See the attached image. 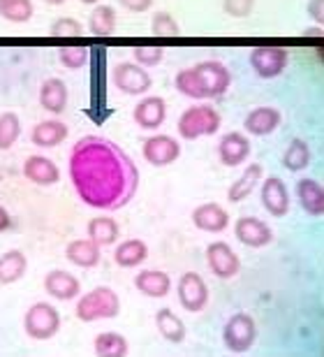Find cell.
<instances>
[{"mask_svg": "<svg viewBox=\"0 0 324 357\" xmlns=\"http://www.w3.org/2000/svg\"><path fill=\"white\" fill-rule=\"evenodd\" d=\"M40 105L49 114H63L68 107V86L63 79H47L40 89Z\"/></svg>", "mask_w": 324, "mask_h": 357, "instance_id": "obj_25", "label": "cell"}, {"mask_svg": "<svg viewBox=\"0 0 324 357\" xmlns=\"http://www.w3.org/2000/svg\"><path fill=\"white\" fill-rule=\"evenodd\" d=\"M21 135V121L14 112L0 114V151L12 149Z\"/></svg>", "mask_w": 324, "mask_h": 357, "instance_id": "obj_34", "label": "cell"}, {"mask_svg": "<svg viewBox=\"0 0 324 357\" xmlns=\"http://www.w3.org/2000/svg\"><path fill=\"white\" fill-rule=\"evenodd\" d=\"M234 234H236V239L248 248H262L266 244H271V239H273L271 227L255 216H243L236 220Z\"/></svg>", "mask_w": 324, "mask_h": 357, "instance_id": "obj_12", "label": "cell"}, {"mask_svg": "<svg viewBox=\"0 0 324 357\" xmlns=\"http://www.w3.org/2000/svg\"><path fill=\"white\" fill-rule=\"evenodd\" d=\"M297 197L306 213L320 218L324 216V185L315 181V178H301V181H297Z\"/></svg>", "mask_w": 324, "mask_h": 357, "instance_id": "obj_22", "label": "cell"}, {"mask_svg": "<svg viewBox=\"0 0 324 357\" xmlns=\"http://www.w3.org/2000/svg\"><path fill=\"white\" fill-rule=\"evenodd\" d=\"M222 126V119L215 107L211 105H192L188 107L181 119H178V135L183 139H199V137H206V135H215L220 130Z\"/></svg>", "mask_w": 324, "mask_h": 357, "instance_id": "obj_4", "label": "cell"}, {"mask_svg": "<svg viewBox=\"0 0 324 357\" xmlns=\"http://www.w3.org/2000/svg\"><path fill=\"white\" fill-rule=\"evenodd\" d=\"M12 227V216L5 206H0V232H7Z\"/></svg>", "mask_w": 324, "mask_h": 357, "instance_id": "obj_42", "label": "cell"}, {"mask_svg": "<svg viewBox=\"0 0 324 357\" xmlns=\"http://www.w3.org/2000/svg\"><path fill=\"white\" fill-rule=\"evenodd\" d=\"M192 225L201 232H213V234L225 232L229 225V213L218 202L199 204L192 211Z\"/></svg>", "mask_w": 324, "mask_h": 357, "instance_id": "obj_14", "label": "cell"}, {"mask_svg": "<svg viewBox=\"0 0 324 357\" xmlns=\"http://www.w3.org/2000/svg\"><path fill=\"white\" fill-rule=\"evenodd\" d=\"M218 155L222 165L227 167L241 165L250 155V139L243 132H227L218 144Z\"/></svg>", "mask_w": 324, "mask_h": 357, "instance_id": "obj_18", "label": "cell"}, {"mask_svg": "<svg viewBox=\"0 0 324 357\" xmlns=\"http://www.w3.org/2000/svg\"><path fill=\"white\" fill-rule=\"evenodd\" d=\"M70 178L77 195L93 209L118 211L139 188V169L116 142L88 135L72 146Z\"/></svg>", "mask_w": 324, "mask_h": 357, "instance_id": "obj_1", "label": "cell"}, {"mask_svg": "<svg viewBox=\"0 0 324 357\" xmlns=\"http://www.w3.org/2000/svg\"><path fill=\"white\" fill-rule=\"evenodd\" d=\"M26 269H28V258L24 255V251H7L0 255V283L3 285H10V283H17L19 278L26 276Z\"/></svg>", "mask_w": 324, "mask_h": 357, "instance_id": "obj_28", "label": "cell"}, {"mask_svg": "<svg viewBox=\"0 0 324 357\" xmlns=\"http://www.w3.org/2000/svg\"><path fill=\"white\" fill-rule=\"evenodd\" d=\"M206 262L218 278H234L241 271L239 255L232 251V246L225 241H213L206 248Z\"/></svg>", "mask_w": 324, "mask_h": 357, "instance_id": "obj_11", "label": "cell"}, {"mask_svg": "<svg viewBox=\"0 0 324 357\" xmlns=\"http://www.w3.org/2000/svg\"><path fill=\"white\" fill-rule=\"evenodd\" d=\"M68 126L63 121H42L33 128L31 132V142L35 146H42V149H52V146H59L63 139H68Z\"/></svg>", "mask_w": 324, "mask_h": 357, "instance_id": "obj_23", "label": "cell"}, {"mask_svg": "<svg viewBox=\"0 0 324 357\" xmlns=\"http://www.w3.org/2000/svg\"><path fill=\"white\" fill-rule=\"evenodd\" d=\"M45 3H49V5H63L65 0H45Z\"/></svg>", "mask_w": 324, "mask_h": 357, "instance_id": "obj_43", "label": "cell"}, {"mask_svg": "<svg viewBox=\"0 0 324 357\" xmlns=\"http://www.w3.org/2000/svg\"><path fill=\"white\" fill-rule=\"evenodd\" d=\"M250 66L262 79H273V77L283 75L287 68V52L283 47L262 45L250 52Z\"/></svg>", "mask_w": 324, "mask_h": 357, "instance_id": "obj_7", "label": "cell"}, {"mask_svg": "<svg viewBox=\"0 0 324 357\" xmlns=\"http://www.w3.org/2000/svg\"><path fill=\"white\" fill-rule=\"evenodd\" d=\"M125 10L134 12V14H141V12H148L153 7V0H118Z\"/></svg>", "mask_w": 324, "mask_h": 357, "instance_id": "obj_41", "label": "cell"}, {"mask_svg": "<svg viewBox=\"0 0 324 357\" xmlns=\"http://www.w3.org/2000/svg\"><path fill=\"white\" fill-rule=\"evenodd\" d=\"M262 204L264 209L276 218H283L290 211V192L283 178L278 176H266L262 183Z\"/></svg>", "mask_w": 324, "mask_h": 357, "instance_id": "obj_13", "label": "cell"}, {"mask_svg": "<svg viewBox=\"0 0 324 357\" xmlns=\"http://www.w3.org/2000/svg\"><path fill=\"white\" fill-rule=\"evenodd\" d=\"M82 3H84V5H98L100 0H82Z\"/></svg>", "mask_w": 324, "mask_h": 357, "instance_id": "obj_44", "label": "cell"}, {"mask_svg": "<svg viewBox=\"0 0 324 357\" xmlns=\"http://www.w3.org/2000/svg\"><path fill=\"white\" fill-rule=\"evenodd\" d=\"M155 325H157V332L162 334L164 341H169V344H183L185 337H188V330H185L183 320L176 316L171 309H160L155 313Z\"/></svg>", "mask_w": 324, "mask_h": 357, "instance_id": "obj_24", "label": "cell"}, {"mask_svg": "<svg viewBox=\"0 0 324 357\" xmlns=\"http://www.w3.org/2000/svg\"><path fill=\"white\" fill-rule=\"evenodd\" d=\"M111 82L118 91L128 93V96H141L151 89V75L144 70L139 63H118L111 73Z\"/></svg>", "mask_w": 324, "mask_h": 357, "instance_id": "obj_9", "label": "cell"}, {"mask_svg": "<svg viewBox=\"0 0 324 357\" xmlns=\"http://www.w3.org/2000/svg\"><path fill=\"white\" fill-rule=\"evenodd\" d=\"M116 28V10L111 5H95L88 17V31L95 38H107Z\"/></svg>", "mask_w": 324, "mask_h": 357, "instance_id": "obj_31", "label": "cell"}, {"mask_svg": "<svg viewBox=\"0 0 324 357\" xmlns=\"http://www.w3.org/2000/svg\"><path fill=\"white\" fill-rule=\"evenodd\" d=\"M262 176H264V167L259 165V162L248 165L246 172H243L232 185H229V192H227L229 202H243V199H246L250 192L255 190V185L262 181Z\"/></svg>", "mask_w": 324, "mask_h": 357, "instance_id": "obj_26", "label": "cell"}, {"mask_svg": "<svg viewBox=\"0 0 324 357\" xmlns=\"http://www.w3.org/2000/svg\"><path fill=\"white\" fill-rule=\"evenodd\" d=\"M164 59V49L160 45H137L134 47V61L141 68H155Z\"/></svg>", "mask_w": 324, "mask_h": 357, "instance_id": "obj_36", "label": "cell"}, {"mask_svg": "<svg viewBox=\"0 0 324 357\" xmlns=\"http://www.w3.org/2000/svg\"><path fill=\"white\" fill-rule=\"evenodd\" d=\"M176 290H178V302H181L185 311L199 313L208 304L206 281L197 274V271H185V274L178 278Z\"/></svg>", "mask_w": 324, "mask_h": 357, "instance_id": "obj_8", "label": "cell"}, {"mask_svg": "<svg viewBox=\"0 0 324 357\" xmlns=\"http://www.w3.org/2000/svg\"><path fill=\"white\" fill-rule=\"evenodd\" d=\"M280 162H283V167L290 169V172H301V169H306L308 162H311V149H308L304 139H299V137L292 139Z\"/></svg>", "mask_w": 324, "mask_h": 357, "instance_id": "obj_32", "label": "cell"}, {"mask_svg": "<svg viewBox=\"0 0 324 357\" xmlns=\"http://www.w3.org/2000/svg\"><path fill=\"white\" fill-rule=\"evenodd\" d=\"M132 119L144 130H155V128H160L164 123V119H167V105L157 96L144 98L141 102H137Z\"/></svg>", "mask_w": 324, "mask_h": 357, "instance_id": "obj_15", "label": "cell"}, {"mask_svg": "<svg viewBox=\"0 0 324 357\" xmlns=\"http://www.w3.org/2000/svg\"><path fill=\"white\" fill-rule=\"evenodd\" d=\"M222 10L232 19H246L255 10V0H222Z\"/></svg>", "mask_w": 324, "mask_h": 357, "instance_id": "obj_39", "label": "cell"}, {"mask_svg": "<svg viewBox=\"0 0 324 357\" xmlns=\"http://www.w3.org/2000/svg\"><path fill=\"white\" fill-rule=\"evenodd\" d=\"M59 59L65 68L70 70H79L88 63V47L84 45H68L59 49Z\"/></svg>", "mask_w": 324, "mask_h": 357, "instance_id": "obj_35", "label": "cell"}, {"mask_svg": "<svg viewBox=\"0 0 324 357\" xmlns=\"http://www.w3.org/2000/svg\"><path fill=\"white\" fill-rule=\"evenodd\" d=\"M283 121V114L276 107H255L253 112L248 114L246 121H243V128H246L248 135H255V137H264V135H271Z\"/></svg>", "mask_w": 324, "mask_h": 357, "instance_id": "obj_17", "label": "cell"}, {"mask_svg": "<svg viewBox=\"0 0 324 357\" xmlns=\"http://www.w3.org/2000/svg\"><path fill=\"white\" fill-rule=\"evenodd\" d=\"M24 330L31 339L35 341H47L59 334L61 330V313L56 306L47 304V302H38L33 304L31 309L26 311L24 318Z\"/></svg>", "mask_w": 324, "mask_h": 357, "instance_id": "obj_5", "label": "cell"}, {"mask_svg": "<svg viewBox=\"0 0 324 357\" xmlns=\"http://www.w3.org/2000/svg\"><path fill=\"white\" fill-rule=\"evenodd\" d=\"M33 0H0V17L12 24H26L33 19Z\"/></svg>", "mask_w": 324, "mask_h": 357, "instance_id": "obj_33", "label": "cell"}, {"mask_svg": "<svg viewBox=\"0 0 324 357\" xmlns=\"http://www.w3.org/2000/svg\"><path fill=\"white\" fill-rule=\"evenodd\" d=\"M134 288L146 297L160 299L167 297L171 290V278L162 269H144L134 276Z\"/></svg>", "mask_w": 324, "mask_h": 357, "instance_id": "obj_19", "label": "cell"}, {"mask_svg": "<svg viewBox=\"0 0 324 357\" xmlns=\"http://www.w3.org/2000/svg\"><path fill=\"white\" fill-rule=\"evenodd\" d=\"M24 176L38 185H54L59 183L61 169L54 160L45 158V155H31L24 162Z\"/></svg>", "mask_w": 324, "mask_h": 357, "instance_id": "obj_20", "label": "cell"}, {"mask_svg": "<svg viewBox=\"0 0 324 357\" xmlns=\"http://www.w3.org/2000/svg\"><path fill=\"white\" fill-rule=\"evenodd\" d=\"M146 258H148V246L141 239H128L123 244H118L116 251H114V260L123 269L139 267Z\"/></svg>", "mask_w": 324, "mask_h": 357, "instance_id": "obj_27", "label": "cell"}, {"mask_svg": "<svg viewBox=\"0 0 324 357\" xmlns=\"http://www.w3.org/2000/svg\"><path fill=\"white\" fill-rule=\"evenodd\" d=\"M308 17L318 26H324V0H308Z\"/></svg>", "mask_w": 324, "mask_h": 357, "instance_id": "obj_40", "label": "cell"}, {"mask_svg": "<svg viewBox=\"0 0 324 357\" xmlns=\"http://www.w3.org/2000/svg\"><path fill=\"white\" fill-rule=\"evenodd\" d=\"M49 33H52L54 38H82L84 26H82V21H77L72 17H61L52 24Z\"/></svg>", "mask_w": 324, "mask_h": 357, "instance_id": "obj_37", "label": "cell"}, {"mask_svg": "<svg viewBox=\"0 0 324 357\" xmlns=\"http://www.w3.org/2000/svg\"><path fill=\"white\" fill-rule=\"evenodd\" d=\"M176 89L185 98L192 100H211L220 98L232 84L229 70L218 61H204L192 68H185L176 75Z\"/></svg>", "mask_w": 324, "mask_h": 357, "instance_id": "obj_2", "label": "cell"}, {"mask_svg": "<svg viewBox=\"0 0 324 357\" xmlns=\"http://www.w3.org/2000/svg\"><path fill=\"white\" fill-rule=\"evenodd\" d=\"M257 339V325L248 313H234L222 327V344L232 353H248Z\"/></svg>", "mask_w": 324, "mask_h": 357, "instance_id": "obj_6", "label": "cell"}, {"mask_svg": "<svg viewBox=\"0 0 324 357\" xmlns=\"http://www.w3.org/2000/svg\"><path fill=\"white\" fill-rule=\"evenodd\" d=\"M141 153L151 165L167 167L171 162L178 160V155H181V144H178L176 139H171L169 135H155V137L144 142Z\"/></svg>", "mask_w": 324, "mask_h": 357, "instance_id": "obj_10", "label": "cell"}, {"mask_svg": "<svg viewBox=\"0 0 324 357\" xmlns=\"http://www.w3.org/2000/svg\"><path fill=\"white\" fill-rule=\"evenodd\" d=\"M45 290L52 297L61 299V302H70V299H75L79 292H82V283H79V278L75 274H70V271L52 269L45 276Z\"/></svg>", "mask_w": 324, "mask_h": 357, "instance_id": "obj_16", "label": "cell"}, {"mask_svg": "<svg viewBox=\"0 0 324 357\" xmlns=\"http://www.w3.org/2000/svg\"><path fill=\"white\" fill-rule=\"evenodd\" d=\"M65 255H68V260L72 262V265L82 267V269L98 267L100 258H102V253H100V246L93 239H75V241H70L68 248H65Z\"/></svg>", "mask_w": 324, "mask_h": 357, "instance_id": "obj_21", "label": "cell"}, {"mask_svg": "<svg viewBox=\"0 0 324 357\" xmlns=\"http://www.w3.org/2000/svg\"><path fill=\"white\" fill-rule=\"evenodd\" d=\"M77 318L82 323H95V320H111L121 313V299L111 288L107 285H100V288H93L91 292L79 299L77 304Z\"/></svg>", "mask_w": 324, "mask_h": 357, "instance_id": "obj_3", "label": "cell"}, {"mask_svg": "<svg viewBox=\"0 0 324 357\" xmlns=\"http://www.w3.org/2000/svg\"><path fill=\"white\" fill-rule=\"evenodd\" d=\"M151 31H153V35H160V38H174V35H178V24L169 12H157L151 21Z\"/></svg>", "mask_w": 324, "mask_h": 357, "instance_id": "obj_38", "label": "cell"}, {"mask_svg": "<svg viewBox=\"0 0 324 357\" xmlns=\"http://www.w3.org/2000/svg\"><path fill=\"white\" fill-rule=\"evenodd\" d=\"M118 223L111 216H95L88 220V239L95 241L98 246H111L118 239Z\"/></svg>", "mask_w": 324, "mask_h": 357, "instance_id": "obj_29", "label": "cell"}, {"mask_svg": "<svg viewBox=\"0 0 324 357\" xmlns=\"http://www.w3.org/2000/svg\"><path fill=\"white\" fill-rule=\"evenodd\" d=\"M93 351L100 357H123L128 355L130 346H128V339L123 334H116V332H102L98 334L95 341H93Z\"/></svg>", "mask_w": 324, "mask_h": 357, "instance_id": "obj_30", "label": "cell"}]
</instances>
